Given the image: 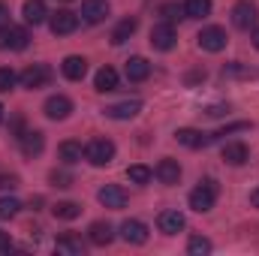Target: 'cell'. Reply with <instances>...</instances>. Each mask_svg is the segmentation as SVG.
<instances>
[{"label": "cell", "instance_id": "e575fe53", "mask_svg": "<svg viewBox=\"0 0 259 256\" xmlns=\"http://www.w3.org/2000/svg\"><path fill=\"white\" fill-rule=\"evenodd\" d=\"M49 181H52L55 187H69V184H72V175H69L66 169H52V175H49Z\"/></svg>", "mask_w": 259, "mask_h": 256}, {"label": "cell", "instance_id": "1f68e13d", "mask_svg": "<svg viewBox=\"0 0 259 256\" xmlns=\"http://www.w3.org/2000/svg\"><path fill=\"white\" fill-rule=\"evenodd\" d=\"M15 81H18V72L9 66H0V94H9L15 88Z\"/></svg>", "mask_w": 259, "mask_h": 256}, {"label": "cell", "instance_id": "ac0fdd59", "mask_svg": "<svg viewBox=\"0 0 259 256\" xmlns=\"http://www.w3.org/2000/svg\"><path fill=\"white\" fill-rule=\"evenodd\" d=\"M118 232H121V238H124L127 244H145V241H148V226H145L142 220H124Z\"/></svg>", "mask_w": 259, "mask_h": 256}, {"label": "cell", "instance_id": "ba28073f", "mask_svg": "<svg viewBox=\"0 0 259 256\" xmlns=\"http://www.w3.org/2000/svg\"><path fill=\"white\" fill-rule=\"evenodd\" d=\"M175 42H178V33H175V27H172L169 21L151 27V46H154L157 52H172Z\"/></svg>", "mask_w": 259, "mask_h": 256}, {"label": "cell", "instance_id": "9a60e30c", "mask_svg": "<svg viewBox=\"0 0 259 256\" xmlns=\"http://www.w3.org/2000/svg\"><path fill=\"white\" fill-rule=\"evenodd\" d=\"M97 199H100V205H103V208L118 211V208H124V205H127V190H124V187H118V184H106L103 190L97 193Z\"/></svg>", "mask_w": 259, "mask_h": 256}, {"label": "cell", "instance_id": "d6986e66", "mask_svg": "<svg viewBox=\"0 0 259 256\" xmlns=\"http://www.w3.org/2000/svg\"><path fill=\"white\" fill-rule=\"evenodd\" d=\"M175 139L184 145V148H205V145H211V136L208 133H202V130H193V127H181L175 133Z\"/></svg>", "mask_w": 259, "mask_h": 256}, {"label": "cell", "instance_id": "e0dca14e", "mask_svg": "<svg viewBox=\"0 0 259 256\" xmlns=\"http://www.w3.org/2000/svg\"><path fill=\"white\" fill-rule=\"evenodd\" d=\"M21 15H24V21L27 24H42V21H49V6H46V0H24V6H21Z\"/></svg>", "mask_w": 259, "mask_h": 256}, {"label": "cell", "instance_id": "d4e9b609", "mask_svg": "<svg viewBox=\"0 0 259 256\" xmlns=\"http://www.w3.org/2000/svg\"><path fill=\"white\" fill-rule=\"evenodd\" d=\"M136 27H139V21H136V18H124V21L112 30V46H124L130 36L136 33Z\"/></svg>", "mask_w": 259, "mask_h": 256}, {"label": "cell", "instance_id": "60d3db41", "mask_svg": "<svg viewBox=\"0 0 259 256\" xmlns=\"http://www.w3.org/2000/svg\"><path fill=\"white\" fill-rule=\"evenodd\" d=\"M253 46H256V49H259V27H256V30H253Z\"/></svg>", "mask_w": 259, "mask_h": 256}, {"label": "cell", "instance_id": "3957f363", "mask_svg": "<svg viewBox=\"0 0 259 256\" xmlns=\"http://www.w3.org/2000/svg\"><path fill=\"white\" fill-rule=\"evenodd\" d=\"M18 81H21V88H27V91H39V88H46V84L52 81V66L49 64H30L27 69H21Z\"/></svg>", "mask_w": 259, "mask_h": 256}, {"label": "cell", "instance_id": "d590c367", "mask_svg": "<svg viewBox=\"0 0 259 256\" xmlns=\"http://www.w3.org/2000/svg\"><path fill=\"white\" fill-rule=\"evenodd\" d=\"M18 187V175H0V190H15Z\"/></svg>", "mask_w": 259, "mask_h": 256}, {"label": "cell", "instance_id": "d6a6232c", "mask_svg": "<svg viewBox=\"0 0 259 256\" xmlns=\"http://www.w3.org/2000/svg\"><path fill=\"white\" fill-rule=\"evenodd\" d=\"M160 15L172 24L175 18H184V6H178V3H163V6H160Z\"/></svg>", "mask_w": 259, "mask_h": 256}, {"label": "cell", "instance_id": "ffe728a7", "mask_svg": "<svg viewBox=\"0 0 259 256\" xmlns=\"http://www.w3.org/2000/svg\"><path fill=\"white\" fill-rule=\"evenodd\" d=\"M118 69L115 66H103V69H97V75H94V88L100 91V94H109V91H118Z\"/></svg>", "mask_w": 259, "mask_h": 256}, {"label": "cell", "instance_id": "7402d4cb", "mask_svg": "<svg viewBox=\"0 0 259 256\" xmlns=\"http://www.w3.org/2000/svg\"><path fill=\"white\" fill-rule=\"evenodd\" d=\"M61 72H64V78H69V81H81L84 72H88V61L78 58V55H69V58H64V64H61Z\"/></svg>", "mask_w": 259, "mask_h": 256}, {"label": "cell", "instance_id": "484cf974", "mask_svg": "<svg viewBox=\"0 0 259 256\" xmlns=\"http://www.w3.org/2000/svg\"><path fill=\"white\" fill-rule=\"evenodd\" d=\"M211 0H184V18H208Z\"/></svg>", "mask_w": 259, "mask_h": 256}, {"label": "cell", "instance_id": "8d00e7d4", "mask_svg": "<svg viewBox=\"0 0 259 256\" xmlns=\"http://www.w3.org/2000/svg\"><path fill=\"white\" fill-rule=\"evenodd\" d=\"M226 112H229V106H223V103H217V106H208V109H205V115H208V118H223Z\"/></svg>", "mask_w": 259, "mask_h": 256}, {"label": "cell", "instance_id": "8992f818", "mask_svg": "<svg viewBox=\"0 0 259 256\" xmlns=\"http://www.w3.org/2000/svg\"><path fill=\"white\" fill-rule=\"evenodd\" d=\"M27 42H30V36L24 27H12V24L0 27V49L3 52H24Z\"/></svg>", "mask_w": 259, "mask_h": 256}, {"label": "cell", "instance_id": "f546056e", "mask_svg": "<svg viewBox=\"0 0 259 256\" xmlns=\"http://www.w3.org/2000/svg\"><path fill=\"white\" fill-rule=\"evenodd\" d=\"M21 211V202L15 196H0V220H9Z\"/></svg>", "mask_w": 259, "mask_h": 256}, {"label": "cell", "instance_id": "6da1fadb", "mask_svg": "<svg viewBox=\"0 0 259 256\" xmlns=\"http://www.w3.org/2000/svg\"><path fill=\"white\" fill-rule=\"evenodd\" d=\"M217 193H220V187H217V181H214V178L199 181L193 190H190V208L199 211V214L211 211V208H214V202H217Z\"/></svg>", "mask_w": 259, "mask_h": 256}, {"label": "cell", "instance_id": "f35d334b", "mask_svg": "<svg viewBox=\"0 0 259 256\" xmlns=\"http://www.w3.org/2000/svg\"><path fill=\"white\" fill-rule=\"evenodd\" d=\"M6 24H9V9L0 3V27H6Z\"/></svg>", "mask_w": 259, "mask_h": 256}, {"label": "cell", "instance_id": "9c48e42d", "mask_svg": "<svg viewBox=\"0 0 259 256\" xmlns=\"http://www.w3.org/2000/svg\"><path fill=\"white\" fill-rule=\"evenodd\" d=\"M109 0H81V12H78V18L84 21V24H103L106 18H109Z\"/></svg>", "mask_w": 259, "mask_h": 256}, {"label": "cell", "instance_id": "b9f144b4", "mask_svg": "<svg viewBox=\"0 0 259 256\" xmlns=\"http://www.w3.org/2000/svg\"><path fill=\"white\" fill-rule=\"evenodd\" d=\"M0 121H3V106H0Z\"/></svg>", "mask_w": 259, "mask_h": 256}, {"label": "cell", "instance_id": "4fadbf2b", "mask_svg": "<svg viewBox=\"0 0 259 256\" xmlns=\"http://www.w3.org/2000/svg\"><path fill=\"white\" fill-rule=\"evenodd\" d=\"M154 175H157V181H160V184L172 187V184H178V181H181V166H178V160H172V157H163V160L157 163Z\"/></svg>", "mask_w": 259, "mask_h": 256}, {"label": "cell", "instance_id": "44dd1931", "mask_svg": "<svg viewBox=\"0 0 259 256\" xmlns=\"http://www.w3.org/2000/svg\"><path fill=\"white\" fill-rule=\"evenodd\" d=\"M223 160H226L229 166H244V163L250 160V151H247L244 142H226V145H223Z\"/></svg>", "mask_w": 259, "mask_h": 256}, {"label": "cell", "instance_id": "ab89813d", "mask_svg": "<svg viewBox=\"0 0 259 256\" xmlns=\"http://www.w3.org/2000/svg\"><path fill=\"white\" fill-rule=\"evenodd\" d=\"M250 202H253V208H259V187L250 193Z\"/></svg>", "mask_w": 259, "mask_h": 256}, {"label": "cell", "instance_id": "30bf717a", "mask_svg": "<svg viewBox=\"0 0 259 256\" xmlns=\"http://www.w3.org/2000/svg\"><path fill=\"white\" fill-rule=\"evenodd\" d=\"M184 226H187V220H184V214L178 208H166L157 217V229L163 235H178V232H184Z\"/></svg>", "mask_w": 259, "mask_h": 256}, {"label": "cell", "instance_id": "8fae6325", "mask_svg": "<svg viewBox=\"0 0 259 256\" xmlns=\"http://www.w3.org/2000/svg\"><path fill=\"white\" fill-rule=\"evenodd\" d=\"M42 112H46V118H49V121H66V118L72 115V100L64 97V94H55V97H49V100H46Z\"/></svg>", "mask_w": 259, "mask_h": 256}, {"label": "cell", "instance_id": "4dcf8cb0", "mask_svg": "<svg viewBox=\"0 0 259 256\" xmlns=\"http://www.w3.org/2000/svg\"><path fill=\"white\" fill-rule=\"evenodd\" d=\"M187 253H190V256L211 253V241H208V238H202V235H193V238L187 241Z\"/></svg>", "mask_w": 259, "mask_h": 256}, {"label": "cell", "instance_id": "7a4b0ae2", "mask_svg": "<svg viewBox=\"0 0 259 256\" xmlns=\"http://www.w3.org/2000/svg\"><path fill=\"white\" fill-rule=\"evenodd\" d=\"M84 160L91 163V166H109L112 160H115V142L112 139H103V136H97V139H91L88 145H84Z\"/></svg>", "mask_w": 259, "mask_h": 256}, {"label": "cell", "instance_id": "5bb4252c", "mask_svg": "<svg viewBox=\"0 0 259 256\" xmlns=\"http://www.w3.org/2000/svg\"><path fill=\"white\" fill-rule=\"evenodd\" d=\"M139 112H142V103H139V100H124V103H115V106H106V109H103V115L112 118V121H130V118H136Z\"/></svg>", "mask_w": 259, "mask_h": 256}, {"label": "cell", "instance_id": "2e32d148", "mask_svg": "<svg viewBox=\"0 0 259 256\" xmlns=\"http://www.w3.org/2000/svg\"><path fill=\"white\" fill-rule=\"evenodd\" d=\"M88 241H91V244H97V247L112 244V241H115V226H112V223H106V220L91 223V229H88Z\"/></svg>", "mask_w": 259, "mask_h": 256}, {"label": "cell", "instance_id": "277c9868", "mask_svg": "<svg viewBox=\"0 0 259 256\" xmlns=\"http://www.w3.org/2000/svg\"><path fill=\"white\" fill-rule=\"evenodd\" d=\"M78 12H72V9H58V12H52L49 15V27H52V33L55 36H69V33H75L78 30Z\"/></svg>", "mask_w": 259, "mask_h": 256}, {"label": "cell", "instance_id": "52a82bcc", "mask_svg": "<svg viewBox=\"0 0 259 256\" xmlns=\"http://www.w3.org/2000/svg\"><path fill=\"white\" fill-rule=\"evenodd\" d=\"M256 21H259V9L250 0H238L232 6V24L238 30H250V27H256Z\"/></svg>", "mask_w": 259, "mask_h": 256}, {"label": "cell", "instance_id": "836d02e7", "mask_svg": "<svg viewBox=\"0 0 259 256\" xmlns=\"http://www.w3.org/2000/svg\"><path fill=\"white\" fill-rule=\"evenodd\" d=\"M223 75H226V78H247V75H250V69H247L244 64H238V61H235V64H226V66H223Z\"/></svg>", "mask_w": 259, "mask_h": 256}, {"label": "cell", "instance_id": "83f0119b", "mask_svg": "<svg viewBox=\"0 0 259 256\" xmlns=\"http://www.w3.org/2000/svg\"><path fill=\"white\" fill-rule=\"evenodd\" d=\"M52 214H55L58 220H75V217L81 214V205H78V202H58V205L52 208Z\"/></svg>", "mask_w": 259, "mask_h": 256}, {"label": "cell", "instance_id": "74e56055", "mask_svg": "<svg viewBox=\"0 0 259 256\" xmlns=\"http://www.w3.org/2000/svg\"><path fill=\"white\" fill-rule=\"evenodd\" d=\"M9 247H12V241H9V235H6V232H0V253H6Z\"/></svg>", "mask_w": 259, "mask_h": 256}, {"label": "cell", "instance_id": "7c38bea8", "mask_svg": "<svg viewBox=\"0 0 259 256\" xmlns=\"http://www.w3.org/2000/svg\"><path fill=\"white\" fill-rule=\"evenodd\" d=\"M18 145H21V154H24V157H39L42 148H46V133L27 130V133L18 136Z\"/></svg>", "mask_w": 259, "mask_h": 256}, {"label": "cell", "instance_id": "4316f807", "mask_svg": "<svg viewBox=\"0 0 259 256\" xmlns=\"http://www.w3.org/2000/svg\"><path fill=\"white\" fill-rule=\"evenodd\" d=\"M55 250H58V253L81 256V253H84V244H81V238H75V235H64V238H58V241H55Z\"/></svg>", "mask_w": 259, "mask_h": 256}, {"label": "cell", "instance_id": "f1b7e54d", "mask_svg": "<svg viewBox=\"0 0 259 256\" xmlns=\"http://www.w3.org/2000/svg\"><path fill=\"white\" fill-rule=\"evenodd\" d=\"M127 178L133 181V184H148L151 178H154V172L148 169V166H142V163H133V166H127Z\"/></svg>", "mask_w": 259, "mask_h": 256}, {"label": "cell", "instance_id": "cb8c5ba5", "mask_svg": "<svg viewBox=\"0 0 259 256\" xmlns=\"http://www.w3.org/2000/svg\"><path fill=\"white\" fill-rule=\"evenodd\" d=\"M58 154H61V160H64L66 166H72V163H78V160L84 157V148H81V142H75V139H66V142H61Z\"/></svg>", "mask_w": 259, "mask_h": 256}, {"label": "cell", "instance_id": "5b68a950", "mask_svg": "<svg viewBox=\"0 0 259 256\" xmlns=\"http://www.w3.org/2000/svg\"><path fill=\"white\" fill-rule=\"evenodd\" d=\"M196 42H199V49H202V52L217 55V52H223V49H226L229 36H226V30H223V27L211 24V27H202V33L196 36Z\"/></svg>", "mask_w": 259, "mask_h": 256}, {"label": "cell", "instance_id": "603a6c76", "mask_svg": "<svg viewBox=\"0 0 259 256\" xmlns=\"http://www.w3.org/2000/svg\"><path fill=\"white\" fill-rule=\"evenodd\" d=\"M124 72H127L130 81H145V78L151 75V64H148L142 55H136V58H130V61H127Z\"/></svg>", "mask_w": 259, "mask_h": 256}]
</instances>
